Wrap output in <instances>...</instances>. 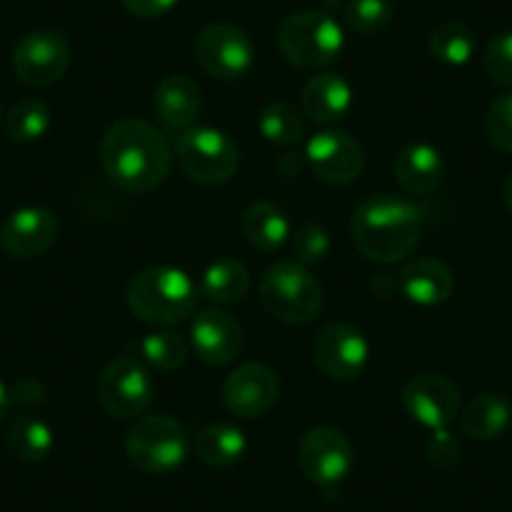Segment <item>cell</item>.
<instances>
[{
    "mask_svg": "<svg viewBox=\"0 0 512 512\" xmlns=\"http://www.w3.org/2000/svg\"><path fill=\"white\" fill-rule=\"evenodd\" d=\"M98 159L113 184L134 194H146L169 179L174 151L154 123L123 118L101 136Z\"/></svg>",
    "mask_w": 512,
    "mask_h": 512,
    "instance_id": "cell-1",
    "label": "cell"
},
{
    "mask_svg": "<svg viewBox=\"0 0 512 512\" xmlns=\"http://www.w3.org/2000/svg\"><path fill=\"white\" fill-rule=\"evenodd\" d=\"M420 234L422 211L405 196H369L352 216V241L369 262H405L420 244Z\"/></svg>",
    "mask_w": 512,
    "mask_h": 512,
    "instance_id": "cell-2",
    "label": "cell"
},
{
    "mask_svg": "<svg viewBox=\"0 0 512 512\" xmlns=\"http://www.w3.org/2000/svg\"><path fill=\"white\" fill-rule=\"evenodd\" d=\"M199 287L186 272L176 267H149L128 284V309L146 324L184 322L199 302Z\"/></svg>",
    "mask_w": 512,
    "mask_h": 512,
    "instance_id": "cell-3",
    "label": "cell"
},
{
    "mask_svg": "<svg viewBox=\"0 0 512 512\" xmlns=\"http://www.w3.org/2000/svg\"><path fill=\"white\" fill-rule=\"evenodd\" d=\"M262 304L277 322L302 327L322 312L324 292L319 279L297 259L272 264L259 284Z\"/></svg>",
    "mask_w": 512,
    "mask_h": 512,
    "instance_id": "cell-4",
    "label": "cell"
},
{
    "mask_svg": "<svg viewBox=\"0 0 512 512\" xmlns=\"http://www.w3.org/2000/svg\"><path fill=\"white\" fill-rule=\"evenodd\" d=\"M123 450L136 470L164 475L184 465L191 452V437L176 417L141 415L128 427Z\"/></svg>",
    "mask_w": 512,
    "mask_h": 512,
    "instance_id": "cell-5",
    "label": "cell"
},
{
    "mask_svg": "<svg viewBox=\"0 0 512 512\" xmlns=\"http://www.w3.org/2000/svg\"><path fill=\"white\" fill-rule=\"evenodd\" d=\"M277 46L292 66L312 71L337 61L344 48V31L332 13L299 11L282 21Z\"/></svg>",
    "mask_w": 512,
    "mask_h": 512,
    "instance_id": "cell-6",
    "label": "cell"
},
{
    "mask_svg": "<svg viewBox=\"0 0 512 512\" xmlns=\"http://www.w3.org/2000/svg\"><path fill=\"white\" fill-rule=\"evenodd\" d=\"M176 164L194 184L219 186L239 171V149L219 128L191 126L176 139Z\"/></svg>",
    "mask_w": 512,
    "mask_h": 512,
    "instance_id": "cell-7",
    "label": "cell"
},
{
    "mask_svg": "<svg viewBox=\"0 0 512 512\" xmlns=\"http://www.w3.org/2000/svg\"><path fill=\"white\" fill-rule=\"evenodd\" d=\"M98 402L116 420H139L154 400V379L144 362L116 357L98 377Z\"/></svg>",
    "mask_w": 512,
    "mask_h": 512,
    "instance_id": "cell-8",
    "label": "cell"
},
{
    "mask_svg": "<svg viewBox=\"0 0 512 512\" xmlns=\"http://www.w3.org/2000/svg\"><path fill=\"white\" fill-rule=\"evenodd\" d=\"M71 43L56 28L26 33L13 48V71L26 86L48 88L61 81L71 68Z\"/></svg>",
    "mask_w": 512,
    "mask_h": 512,
    "instance_id": "cell-9",
    "label": "cell"
},
{
    "mask_svg": "<svg viewBox=\"0 0 512 512\" xmlns=\"http://www.w3.org/2000/svg\"><path fill=\"white\" fill-rule=\"evenodd\" d=\"M194 58L209 76L236 81L254 66V43L231 23H209L196 36Z\"/></svg>",
    "mask_w": 512,
    "mask_h": 512,
    "instance_id": "cell-10",
    "label": "cell"
},
{
    "mask_svg": "<svg viewBox=\"0 0 512 512\" xmlns=\"http://www.w3.org/2000/svg\"><path fill=\"white\" fill-rule=\"evenodd\" d=\"M297 462L302 475L319 487H337L354 467V447L337 427H314L302 437Z\"/></svg>",
    "mask_w": 512,
    "mask_h": 512,
    "instance_id": "cell-11",
    "label": "cell"
},
{
    "mask_svg": "<svg viewBox=\"0 0 512 512\" xmlns=\"http://www.w3.org/2000/svg\"><path fill=\"white\" fill-rule=\"evenodd\" d=\"M402 405L407 415L427 430H447L460 417V390L452 379L437 372H422L410 377L402 390Z\"/></svg>",
    "mask_w": 512,
    "mask_h": 512,
    "instance_id": "cell-12",
    "label": "cell"
},
{
    "mask_svg": "<svg viewBox=\"0 0 512 512\" xmlns=\"http://www.w3.org/2000/svg\"><path fill=\"white\" fill-rule=\"evenodd\" d=\"M224 407L239 420H259L279 400V377L262 362H246L236 367L221 387Z\"/></svg>",
    "mask_w": 512,
    "mask_h": 512,
    "instance_id": "cell-13",
    "label": "cell"
},
{
    "mask_svg": "<svg viewBox=\"0 0 512 512\" xmlns=\"http://www.w3.org/2000/svg\"><path fill=\"white\" fill-rule=\"evenodd\" d=\"M307 164L319 181L332 186H347L364 171V149L349 131L327 128L312 136L307 144Z\"/></svg>",
    "mask_w": 512,
    "mask_h": 512,
    "instance_id": "cell-14",
    "label": "cell"
},
{
    "mask_svg": "<svg viewBox=\"0 0 512 512\" xmlns=\"http://www.w3.org/2000/svg\"><path fill=\"white\" fill-rule=\"evenodd\" d=\"M369 362V342L352 324H327L314 339V364L334 382H349L364 372Z\"/></svg>",
    "mask_w": 512,
    "mask_h": 512,
    "instance_id": "cell-15",
    "label": "cell"
},
{
    "mask_svg": "<svg viewBox=\"0 0 512 512\" xmlns=\"http://www.w3.org/2000/svg\"><path fill=\"white\" fill-rule=\"evenodd\" d=\"M58 236V219L46 206H23L0 226V246L13 259L46 254Z\"/></svg>",
    "mask_w": 512,
    "mask_h": 512,
    "instance_id": "cell-16",
    "label": "cell"
},
{
    "mask_svg": "<svg viewBox=\"0 0 512 512\" xmlns=\"http://www.w3.org/2000/svg\"><path fill=\"white\" fill-rule=\"evenodd\" d=\"M244 344V332L236 322L234 314L224 309H204L199 317L191 322V347L196 357L214 367L231 364L241 352Z\"/></svg>",
    "mask_w": 512,
    "mask_h": 512,
    "instance_id": "cell-17",
    "label": "cell"
},
{
    "mask_svg": "<svg viewBox=\"0 0 512 512\" xmlns=\"http://www.w3.org/2000/svg\"><path fill=\"white\" fill-rule=\"evenodd\" d=\"M397 287L405 294L407 302L417 307H437L452 297L455 277L452 269L435 256H417L402 267Z\"/></svg>",
    "mask_w": 512,
    "mask_h": 512,
    "instance_id": "cell-18",
    "label": "cell"
},
{
    "mask_svg": "<svg viewBox=\"0 0 512 512\" xmlns=\"http://www.w3.org/2000/svg\"><path fill=\"white\" fill-rule=\"evenodd\" d=\"M392 171H395L397 186L405 194L427 196L440 186L442 176H445V161L435 146L415 141V144L402 146L400 154L395 156Z\"/></svg>",
    "mask_w": 512,
    "mask_h": 512,
    "instance_id": "cell-19",
    "label": "cell"
},
{
    "mask_svg": "<svg viewBox=\"0 0 512 512\" xmlns=\"http://www.w3.org/2000/svg\"><path fill=\"white\" fill-rule=\"evenodd\" d=\"M154 108L164 126L171 131H186L201 113V88L184 73H171L159 81L154 91Z\"/></svg>",
    "mask_w": 512,
    "mask_h": 512,
    "instance_id": "cell-20",
    "label": "cell"
},
{
    "mask_svg": "<svg viewBox=\"0 0 512 512\" xmlns=\"http://www.w3.org/2000/svg\"><path fill=\"white\" fill-rule=\"evenodd\" d=\"M354 103V91L349 81L337 73H319L309 78L299 96V108L304 116L317 123H334L349 113Z\"/></svg>",
    "mask_w": 512,
    "mask_h": 512,
    "instance_id": "cell-21",
    "label": "cell"
},
{
    "mask_svg": "<svg viewBox=\"0 0 512 512\" xmlns=\"http://www.w3.org/2000/svg\"><path fill=\"white\" fill-rule=\"evenodd\" d=\"M241 236L259 251H277L292 236V224L284 209L272 201H254L241 214Z\"/></svg>",
    "mask_w": 512,
    "mask_h": 512,
    "instance_id": "cell-22",
    "label": "cell"
},
{
    "mask_svg": "<svg viewBox=\"0 0 512 512\" xmlns=\"http://www.w3.org/2000/svg\"><path fill=\"white\" fill-rule=\"evenodd\" d=\"M512 407L497 392H482L460 410V427L470 440L487 442L500 437L510 427Z\"/></svg>",
    "mask_w": 512,
    "mask_h": 512,
    "instance_id": "cell-23",
    "label": "cell"
},
{
    "mask_svg": "<svg viewBox=\"0 0 512 512\" xmlns=\"http://www.w3.org/2000/svg\"><path fill=\"white\" fill-rule=\"evenodd\" d=\"M194 450L204 465L214 467V470H226V467H234L236 462H241V457L246 455V437L239 427L216 422V425L204 427L196 435Z\"/></svg>",
    "mask_w": 512,
    "mask_h": 512,
    "instance_id": "cell-24",
    "label": "cell"
},
{
    "mask_svg": "<svg viewBox=\"0 0 512 512\" xmlns=\"http://www.w3.org/2000/svg\"><path fill=\"white\" fill-rule=\"evenodd\" d=\"M251 287V274L236 259H221L214 262L211 267H206V272L201 274L199 282V294L209 302H214L216 307H224V304H236L249 294Z\"/></svg>",
    "mask_w": 512,
    "mask_h": 512,
    "instance_id": "cell-25",
    "label": "cell"
},
{
    "mask_svg": "<svg viewBox=\"0 0 512 512\" xmlns=\"http://www.w3.org/2000/svg\"><path fill=\"white\" fill-rule=\"evenodd\" d=\"M53 430L43 420L33 415H21L8 425L6 447L16 460L21 462H41L53 450Z\"/></svg>",
    "mask_w": 512,
    "mask_h": 512,
    "instance_id": "cell-26",
    "label": "cell"
},
{
    "mask_svg": "<svg viewBox=\"0 0 512 512\" xmlns=\"http://www.w3.org/2000/svg\"><path fill=\"white\" fill-rule=\"evenodd\" d=\"M259 131L269 144L289 149V146L302 144V139L307 136V118H304L302 108H297L294 103L272 101L259 113Z\"/></svg>",
    "mask_w": 512,
    "mask_h": 512,
    "instance_id": "cell-27",
    "label": "cell"
},
{
    "mask_svg": "<svg viewBox=\"0 0 512 512\" xmlns=\"http://www.w3.org/2000/svg\"><path fill=\"white\" fill-rule=\"evenodd\" d=\"M430 53L440 63L452 68L467 66L477 53V36L467 23L447 21L430 36Z\"/></svg>",
    "mask_w": 512,
    "mask_h": 512,
    "instance_id": "cell-28",
    "label": "cell"
},
{
    "mask_svg": "<svg viewBox=\"0 0 512 512\" xmlns=\"http://www.w3.org/2000/svg\"><path fill=\"white\" fill-rule=\"evenodd\" d=\"M53 113L38 98H23L6 113V134L16 144H33L51 131Z\"/></svg>",
    "mask_w": 512,
    "mask_h": 512,
    "instance_id": "cell-29",
    "label": "cell"
},
{
    "mask_svg": "<svg viewBox=\"0 0 512 512\" xmlns=\"http://www.w3.org/2000/svg\"><path fill=\"white\" fill-rule=\"evenodd\" d=\"M141 357L146 364L161 369V372H174L189 357V344L181 334L174 332L146 334L144 342H141Z\"/></svg>",
    "mask_w": 512,
    "mask_h": 512,
    "instance_id": "cell-30",
    "label": "cell"
},
{
    "mask_svg": "<svg viewBox=\"0 0 512 512\" xmlns=\"http://www.w3.org/2000/svg\"><path fill=\"white\" fill-rule=\"evenodd\" d=\"M395 18L392 0H347L344 3V21L354 33L374 36L382 33Z\"/></svg>",
    "mask_w": 512,
    "mask_h": 512,
    "instance_id": "cell-31",
    "label": "cell"
},
{
    "mask_svg": "<svg viewBox=\"0 0 512 512\" xmlns=\"http://www.w3.org/2000/svg\"><path fill=\"white\" fill-rule=\"evenodd\" d=\"M485 136L495 149L512 154V91L502 93L485 111Z\"/></svg>",
    "mask_w": 512,
    "mask_h": 512,
    "instance_id": "cell-32",
    "label": "cell"
},
{
    "mask_svg": "<svg viewBox=\"0 0 512 512\" xmlns=\"http://www.w3.org/2000/svg\"><path fill=\"white\" fill-rule=\"evenodd\" d=\"M292 249L294 259L304 267H312L327 259L329 249H332V239H329V231L319 224H302L292 234Z\"/></svg>",
    "mask_w": 512,
    "mask_h": 512,
    "instance_id": "cell-33",
    "label": "cell"
},
{
    "mask_svg": "<svg viewBox=\"0 0 512 512\" xmlns=\"http://www.w3.org/2000/svg\"><path fill=\"white\" fill-rule=\"evenodd\" d=\"M482 66L490 81L512 88V31H502L487 43Z\"/></svg>",
    "mask_w": 512,
    "mask_h": 512,
    "instance_id": "cell-34",
    "label": "cell"
},
{
    "mask_svg": "<svg viewBox=\"0 0 512 512\" xmlns=\"http://www.w3.org/2000/svg\"><path fill=\"white\" fill-rule=\"evenodd\" d=\"M460 442L450 435L447 430L432 432L430 442H427V457L432 465L437 467H452L460 462Z\"/></svg>",
    "mask_w": 512,
    "mask_h": 512,
    "instance_id": "cell-35",
    "label": "cell"
},
{
    "mask_svg": "<svg viewBox=\"0 0 512 512\" xmlns=\"http://www.w3.org/2000/svg\"><path fill=\"white\" fill-rule=\"evenodd\" d=\"M8 390H11V405L23 407V410H33L46 400V387L36 377H18L16 384Z\"/></svg>",
    "mask_w": 512,
    "mask_h": 512,
    "instance_id": "cell-36",
    "label": "cell"
},
{
    "mask_svg": "<svg viewBox=\"0 0 512 512\" xmlns=\"http://www.w3.org/2000/svg\"><path fill=\"white\" fill-rule=\"evenodd\" d=\"M128 13L139 18H159L169 13L179 0H121Z\"/></svg>",
    "mask_w": 512,
    "mask_h": 512,
    "instance_id": "cell-37",
    "label": "cell"
},
{
    "mask_svg": "<svg viewBox=\"0 0 512 512\" xmlns=\"http://www.w3.org/2000/svg\"><path fill=\"white\" fill-rule=\"evenodd\" d=\"M8 410H11V390L0 382V422L8 415Z\"/></svg>",
    "mask_w": 512,
    "mask_h": 512,
    "instance_id": "cell-38",
    "label": "cell"
},
{
    "mask_svg": "<svg viewBox=\"0 0 512 512\" xmlns=\"http://www.w3.org/2000/svg\"><path fill=\"white\" fill-rule=\"evenodd\" d=\"M502 201H505L507 211H510V214H512V174L507 176L505 186H502Z\"/></svg>",
    "mask_w": 512,
    "mask_h": 512,
    "instance_id": "cell-39",
    "label": "cell"
},
{
    "mask_svg": "<svg viewBox=\"0 0 512 512\" xmlns=\"http://www.w3.org/2000/svg\"><path fill=\"white\" fill-rule=\"evenodd\" d=\"M0 118H3V113H0Z\"/></svg>",
    "mask_w": 512,
    "mask_h": 512,
    "instance_id": "cell-40",
    "label": "cell"
}]
</instances>
